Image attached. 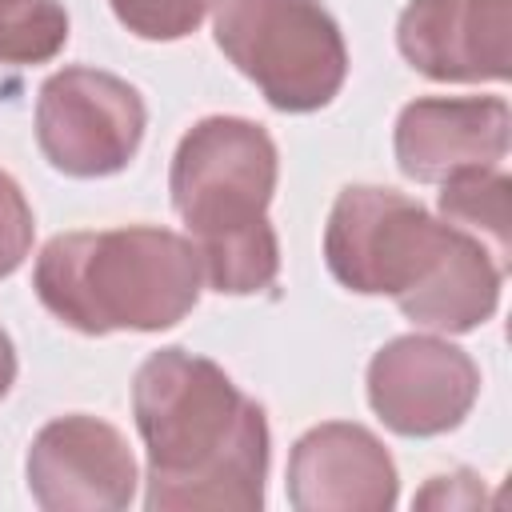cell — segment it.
Here are the masks:
<instances>
[{"label":"cell","instance_id":"1","mask_svg":"<svg viewBox=\"0 0 512 512\" xmlns=\"http://www.w3.org/2000/svg\"><path fill=\"white\" fill-rule=\"evenodd\" d=\"M132 416L148 452V512L264 508L268 416L216 360L152 352L132 380Z\"/></svg>","mask_w":512,"mask_h":512},{"label":"cell","instance_id":"2","mask_svg":"<svg viewBox=\"0 0 512 512\" xmlns=\"http://www.w3.org/2000/svg\"><path fill=\"white\" fill-rule=\"evenodd\" d=\"M324 264L348 292L392 296L416 328L444 336L480 328L504 284V268L476 236L380 184H348L336 196Z\"/></svg>","mask_w":512,"mask_h":512},{"label":"cell","instance_id":"3","mask_svg":"<svg viewBox=\"0 0 512 512\" xmlns=\"http://www.w3.org/2000/svg\"><path fill=\"white\" fill-rule=\"evenodd\" d=\"M280 156L264 124L244 116L196 120L172 156L168 192L188 224L204 284L224 296L264 292L280 272V240L268 224Z\"/></svg>","mask_w":512,"mask_h":512},{"label":"cell","instance_id":"4","mask_svg":"<svg viewBox=\"0 0 512 512\" xmlns=\"http://www.w3.org/2000/svg\"><path fill=\"white\" fill-rule=\"evenodd\" d=\"M200 284L192 240L156 224L60 232L32 268L40 304L84 336L172 328L196 308Z\"/></svg>","mask_w":512,"mask_h":512},{"label":"cell","instance_id":"5","mask_svg":"<svg viewBox=\"0 0 512 512\" xmlns=\"http://www.w3.org/2000/svg\"><path fill=\"white\" fill-rule=\"evenodd\" d=\"M220 52L280 112L332 104L348 76L340 24L320 0H212Z\"/></svg>","mask_w":512,"mask_h":512},{"label":"cell","instance_id":"6","mask_svg":"<svg viewBox=\"0 0 512 512\" xmlns=\"http://www.w3.org/2000/svg\"><path fill=\"white\" fill-rule=\"evenodd\" d=\"M148 108L140 92L100 68H60L36 96V144L64 176H112L140 152Z\"/></svg>","mask_w":512,"mask_h":512},{"label":"cell","instance_id":"7","mask_svg":"<svg viewBox=\"0 0 512 512\" xmlns=\"http://www.w3.org/2000/svg\"><path fill=\"white\" fill-rule=\"evenodd\" d=\"M476 396V360L440 336H396L368 364V404L396 436L452 432Z\"/></svg>","mask_w":512,"mask_h":512},{"label":"cell","instance_id":"8","mask_svg":"<svg viewBox=\"0 0 512 512\" xmlns=\"http://www.w3.org/2000/svg\"><path fill=\"white\" fill-rule=\"evenodd\" d=\"M24 476L44 512H120L140 480L124 432L84 412L56 416L32 436Z\"/></svg>","mask_w":512,"mask_h":512},{"label":"cell","instance_id":"9","mask_svg":"<svg viewBox=\"0 0 512 512\" xmlns=\"http://www.w3.org/2000/svg\"><path fill=\"white\" fill-rule=\"evenodd\" d=\"M396 48L440 84L508 80L512 0H408L396 20Z\"/></svg>","mask_w":512,"mask_h":512},{"label":"cell","instance_id":"10","mask_svg":"<svg viewBox=\"0 0 512 512\" xmlns=\"http://www.w3.org/2000/svg\"><path fill=\"white\" fill-rule=\"evenodd\" d=\"M512 116L500 96H420L400 108L392 148L416 184H444L460 172L500 168Z\"/></svg>","mask_w":512,"mask_h":512},{"label":"cell","instance_id":"11","mask_svg":"<svg viewBox=\"0 0 512 512\" xmlns=\"http://www.w3.org/2000/svg\"><path fill=\"white\" fill-rule=\"evenodd\" d=\"M396 496V464L364 424L328 420L292 444L288 504L296 512H388Z\"/></svg>","mask_w":512,"mask_h":512},{"label":"cell","instance_id":"12","mask_svg":"<svg viewBox=\"0 0 512 512\" xmlns=\"http://www.w3.org/2000/svg\"><path fill=\"white\" fill-rule=\"evenodd\" d=\"M440 216L476 236L492 260L508 272L512 264V180L500 168L460 172L440 184Z\"/></svg>","mask_w":512,"mask_h":512},{"label":"cell","instance_id":"13","mask_svg":"<svg viewBox=\"0 0 512 512\" xmlns=\"http://www.w3.org/2000/svg\"><path fill=\"white\" fill-rule=\"evenodd\" d=\"M68 44L60 0H0V64H44Z\"/></svg>","mask_w":512,"mask_h":512},{"label":"cell","instance_id":"14","mask_svg":"<svg viewBox=\"0 0 512 512\" xmlns=\"http://www.w3.org/2000/svg\"><path fill=\"white\" fill-rule=\"evenodd\" d=\"M116 20L140 40H184L200 28L212 0H108Z\"/></svg>","mask_w":512,"mask_h":512},{"label":"cell","instance_id":"15","mask_svg":"<svg viewBox=\"0 0 512 512\" xmlns=\"http://www.w3.org/2000/svg\"><path fill=\"white\" fill-rule=\"evenodd\" d=\"M32 236H36L32 204L24 188L8 172H0V280L24 264V256L32 252Z\"/></svg>","mask_w":512,"mask_h":512},{"label":"cell","instance_id":"16","mask_svg":"<svg viewBox=\"0 0 512 512\" xmlns=\"http://www.w3.org/2000/svg\"><path fill=\"white\" fill-rule=\"evenodd\" d=\"M484 500L480 476L472 472H452V476H432L428 488L416 496L420 508H472Z\"/></svg>","mask_w":512,"mask_h":512},{"label":"cell","instance_id":"17","mask_svg":"<svg viewBox=\"0 0 512 512\" xmlns=\"http://www.w3.org/2000/svg\"><path fill=\"white\" fill-rule=\"evenodd\" d=\"M12 380H16V348H12V340H8V332L0 328V400L8 396V388H12Z\"/></svg>","mask_w":512,"mask_h":512}]
</instances>
